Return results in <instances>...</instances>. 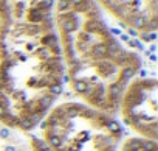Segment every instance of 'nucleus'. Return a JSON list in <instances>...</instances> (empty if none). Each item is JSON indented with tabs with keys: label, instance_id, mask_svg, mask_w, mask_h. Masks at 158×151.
<instances>
[{
	"label": "nucleus",
	"instance_id": "obj_7",
	"mask_svg": "<svg viewBox=\"0 0 158 151\" xmlns=\"http://www.w3.org/2000/svg\"><path fill=\"white\" fill-rule=\"evenodd\" d=\"M118 151H158V143H156V140L135 135V137H129L123 143H119Z\"/></svg>",
	"mask_w": 158,
	"mask_h": 151
},
{
	"label": "nucleus",
	"instance_id": "obj_1",
	"mask_svg": "<svg viewBox=\"0 0 158 151\" xmlns=\"http://www.w3.org/2000/svg\"><path fill=\"white\" fill-rule=\"evenodd\" d=\"M54 0H0V122L28 132L56 104L64 64Z\"/></svg>",
	"mask_w": 158,
	"mask_h": 151
},
{
	"label": "nucleus",
	"instance_id": "obj_4",
	"mask_svg": "<svg viewBox=\"0 0 158 151\" xmlns=\"http://www.w3.org/2000/svg\"><path fill=\"white\" fill-rule=\"evenodd\" d=\"M118 112L123 122L139 137L156 140L158 81L135 77L121 95Z\"/></svg>",
	"mask_w": 158,
	"mask_h": 151
},
{
	"label": "nucleus",
	"instance_id": "obj_2",
	"mask_svg": "<svg viewBox=\"0 0 158 151\" xmlns=\"http://www.w3.org/2000/svg\"><path fill=\"white\" fill-rule=\"evenodd\" d=\"M53 17L70 89L82 103L115 115L141 56L116 38L95 0H54Z\"/></svg>",
	"mask_w": 158,
	"mask_h": 151
},
{
	"label": "nucleus",
	"instance_id": "obj_3",
	"mask_svg": "<svg viewBox=\"0 0 158 151\" xmlns=\"http://www.w3.org/2000/svg\"><path fill=\"white\" fill-rule=\"evenodd\" d=\"M47 151H118L123 128L115 115L82 101L54 104L40 122Z\"/></svg>",
	"mask_w": 158,
	"mask_h": 151
},
{
	"label": "nucleus",
	"instance_id": "obj_6",
	"mask_svg": "<svg viewBox=\"0 0 158 151\" xmlns=\"http://www.w3.org/2000/svg\"><path fill=\"white\" fill-rule=\"evenodd\" d=\"M0 122V151H31L30 137Z\"/></svg>",
	"mask_w": 158,
	"mask_h": 151
},
{
	"label": "nucleus",
	"instance_id": "obj_5",
	"mask_svg": "<svg viewBox=\"0 0 158 151\" xmlns=\"http://www.w3.org/2000/svg\"><path fill=\"white\" fill-rule=\"evenodd\" d=\"M126 28L150 34L158 27V0H95Z\"/></svg>",
	"mask_w": 158,
	"mask_h": 151
}]
</instances>
